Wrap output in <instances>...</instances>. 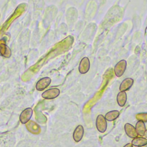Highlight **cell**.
Returning a JSON list of instances; mask_svg holds the SVG:
<instances>
[{"instance_id":"obj_18","label":"cell","mask_w":147,"mask_h":147,"mask_svg":"<svg viewBox=\"0 0 147 147\" xmlns=\"http://www.w3.org/2000/svg\"><path fill=\"white\" fill-rule=\"evenodd\" d=\"M0 26H1V24H0Z\"/></svg>"},{"instance_id":"obj_16","label":"cell","mask_w":147,"mask_h":147,"mask_svg":"<svg viewBox=\"0 0 147 147\" xmlns=\"http://www.w3.org/2000/svg\"><path fill=\"white\" fill-rule=\"evenodd\" d=\"M123 147H133V146L131 144V143H128V144H126L125 145H124Z\"/></svg>"},{"instance_id":"obj_8","label":"cell","mask_w":147,"mask_h":147,"mask_svg":"<svg viewBox=\"0 0 147 147\" xmlns=\"http://www.w3.org/2000/svg\"><path fill=\"white\" fill-rule=\"evenodd\" d=\"M11 55V51L10 48L0 40V56L5 58H9Z\"/></svg>"},{"instance_id":"obj_3","label":"cell","mask_w":147,"mask_h":147,"mask_svg":"<svg viewBox=\"0 0 147 147\" xmlns=\"http://www.w3.org/2000/svg\"><path fill=\"white\" fill-rule=\"evenodd\" d=\"M60 90L57 88H51L42 92L41 96L46 99H53L57 98L60 94Z\"/></svg>"},{"instance_id":"obj_11","label":"cell","mask_w":147,"mask_h":147,"mask_svg":"<svg viewBox=\"0 0 147 147\" xmlns=\"http://www.w3.org/2000/svg\"><path fill=\"white\" fill-rule=\"evenodd\" d=\"M131 143L133 146L142 147L147 145V138L143 137H137L132 140Z\"/></svg>"},{"instance_id":"obj_17","label":"cell","mask_w":147,"mask_h":147,"mask_svg":"<svg viewBox=\"0 0 147 147\" xmlns=\"http://www.w3.org/2000/svg\"><path fill=\"white\" fill-rule=\"evenodd\" d=\"M144 136H145V138H147V129H146V130H145V132Z\"/></svg>"},{"instance_id":"obj_14","label":"cell","mask_w":147,"mask_h":147,"mask_svg":"<svg viewBox=\"0 0 147 147\" xmlns=\"http://www.w3.org/2000/svg\"><path fill=\"white\" fill-rule=\"evenodd\" d=\"M119 116V111L117 110H111L107 112L104 116L106 121L111 122L115 120Z\"/></svg>"},{"instance_id":"obj_12","label":"cell","mask_w":147,"mask_h":147,"mask_svg":"<svg viewBox=\"0 0 147 147\" xmlns=\"http://www.w3.org/2000/svg\"><path fill=\"white\" fill-rule=\"evenodd\" d=\"M136 130L138 135L141 137L144 136L146 130V126L144 122L141 120H138L136 124Z\"/></svg>"},{"instance_id":"obj_10","label":"cell","mask_w":147,"mask_h":147,"mask_svg":"<svg viewBox=\"0 0 147 147\" xmlns=\"http://www.w3.org/2000/svg\"><path fill=\"white\" fill-rule=\"evenodd\" d=\"M134 83V80L131 78H125L121 82L119 86L120 91H126L129 90L133 86Z\"/></svg>"},{"instance_id":"obj_9","label":"cell","mask_w":147,"mask_h":147,"mask_svg":"<svg viewBox=\"0 0 147 147\" xmlns=\"http://www.w3.org/2000/svg\"><path fill=\"white\" fill-rule=\"evenodd\" d=\"M124 129H125V131L126 135L129 137L134 138H136L137 137L138 134L136 132V128L131 124H130L129 123H125V125L124 126Z\"/></svg>"},{"instance_id":"obj_13","label":"cell","mask_w":147,"mask_h":147,"mask_svg":"<svg viewBox=\"0 0 147 147\" xmlns=\"http://www.w3.org/2000/svg\"><path fill=\"white\" fill-rule=\"evenodd\" d=\"M127 101V94L125 91H120L117 96V102L120 107L125 105Z\"/></svg>"},{"instance_id":"obj_2","label":"cell","mask_w":147,"mask_h":147,"mask_svg":"<svg viewBox=\"0 0 147 147\" xmlns=\"http://www.w3.org/2000/svg\"><path fill=\"white\" fill-rule=\"evenodd\" d=\"M127 67V61L125 60L119 61L115 65L114 68V74L116 76L121 77L125 73Z\"/></svg>"},{"instance_id":"obj_5","label":"cell","mask_w":147,"mask_h":147,"mask_svg":"<svg viewBox=\"0 0 147 147\" xmlns=\"http://www.w3.org/2000/svg\"><path fill=\"white\" fill-rule=\"evenodd\" d=\"M33 114L32 108L28 107L23 110L20 115V121L22 124L26 123L31 118Z\"/></svg>"},{"instance_id":"obj_6","label":"cell","mask_w":147,"mask_h":147,"mask_svg":"<svg viewBox=\"0 0 147 147\" xmlns=\"http://www.w3.org/2000/svg\"><path fill=\"white\" fill-rule=\"evenodd\" d=\"M51 83V79L49 77H44L40 79L36 84V88L38 91H42L48 87Z\"/></svg>"},{"instance_id":"obj_7","label":"cell","mask_w":147,"mask_h":147,"mask_svg":"<svg viewBox=\"0 0 147 147\" xmlns=\"http://www.w3.org/2000/svg\"><path fill=\"white\" fill-rule=\"evenodd\" d=\"M84 128L82 125H79L76 126L73 132V138L76 142H79L82 139L84 136Z\"/></svg>"},{"instance_id":"obj_15","label":"cell","mask_w":147,"mask_h":147,"mask_svg":"<svg viewBox=\"0 0 147 147\" xmlns=\"http://www.w3.org/2000/svg\"><path fill=\"white\" fill-rule=\"evenodd\" d=\"M136 117L138 120L142 121L144 122H147V113H141L137 114Z\"/></svg>"},{"instance_id":"obj_4","label":"cell","mask_w":147,"mask_h":147,"mask_svg":"<svg viewBox=\"0 0 147 147\" xmlns=\"http://www.w3.org/2000/svg\"><path fill=\"white\" fill-rule=\"evenodd\" d=\"M90 68V61L87 57H84L80 60L78 69L81 74H85L87 73Z\"/></svg>"},{"instance_id":"obj_1","label":"cell","mask_w":147,"mask_h":147,"mask_svg":"<svg viewBox=\"0 0 147 147\" xmlns=\"http://www.w3.org/2000/svg\"><path fill=\"white\" fill-rule=\"evenodd\" d=\"M95 125L97 130L101 133L106 131L107 127V121L102 114H99L97 116L95 122Z\"/></svg>"}]
</instances>
